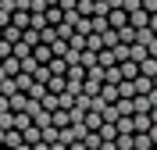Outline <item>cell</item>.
Instances as JSON below:
<instances>
[{
    "label": "cell",
    "instance_id": "obj_1",
    "mask_svg": "<svg viewBox=\"0 0 157 150\" xmlns=\"http://www.w3.org/2000/svg\"><path fill=\"white\" fill-rule=\"evenodd\" d=\"M128 25H132V29H150V14H147V11H143V7H139V11H132V14H128Z\"/></svg>",
    "mask_w": 157,
    "mask_h": 150
},
{
    "label": "cell",
    "instance_id": "obj_2",
    "mask_svg": "<svg viewBox=\"0 0 157 150\" xmlns=\"http://www.w3.org/2000/svg\"><path fill=\"white\" fill-rule=\"evenodd\" d=\"M11 25H14V29H21V32H25V29H29V25H32V14H29V11H14V14H11Z\"/></svg>",
    "mask_w": 157,
    "mask_h": 150
},
{
    "label": "cell",
    "instance_id": "obj_3",
    "mask_svg": "<svg viewBox=\"0 0 157 150\" xmlns=\"http://www.w3.org/2000/svg\"><path fill=\"white\" fill-rule=\"evenodd\" d=\"M107 25H111V29H125V25H128V14H125L121 7L111 11V14H107Z\"/></svg>",
    "mask_w": 157,
    "mask_h": 150
},
{
    "label": "cell",
    "instance_id": "obj_4",
    "mask_svg": "<svg viewBox=\"0 0 157 150\" xmlns=\"http://www.w3.org/2000/svg\"><path fill=\"white\" fill-rule=\"evenodd\" d=\"M0 68H4L7 79H14V75L21 71V61H18V57H4V61H0Z\"/></svg>",
    "mask_w": 157,
    "mask_h": 150
},
{
    "label": "cell",
    "instance_id": "obj_5",
    "mask_svg": "<svg viewBox=\"0 0 157 150\" xmlns=\"http://www.w3.org/2000/svg\"><path fill=\"white\" fill-rule=\"evenodd\" d=\"M32 57H36V64H50V61H54V54H50L47 43H39V47H32Z\"/></svg>",
    "mask_w": 157,
    "mask_h": 150
},
{
    "label": "cell",
    "instance_id": "obj_6",
    "mask_svg": "<svg viewBox=\"0 0 157 150\" xmlns=\"http://www.w3.org/2000/svg\"><path fill=\"white\" fill-rule=\"evenodd\" d=\"M132 129H136V132H150V129H154L150 114H132Z\"/></svg>",
    "mask_w": 157,
    "mask_h": 150
},
{
    "label": "cell",
    "instance_id": "obj_7",
    "mask_svg": "<svg viewBox=\"0 0 157 150\" xmlns=\"http://www.w3.org/2000/svg\"><path fill=\"white\" fill-rule=\"evenodd\" d=\"M118 68H121V79H125V82H132L139 75V64H136V61H125V64H118Z\"/></svg>",
    "mask_w": 157,
    "mask_h": 150
},
{
    "label": "cell",
    "instance_id": "obj_8",
    "mask_svg": "<svg viewBox=\"0 0 157 150\" xmlns=\"http://www.w3.org/2000/svg\"><path fill=\"white\" fill-rule=\"evenodd\" d=\"M100 90H104L100 79H86V82H82V93H86V97H100Z\"/></svg>",
    "mask_w": 157,
    "mask_h": 150
},
{
    "label": "cell",
    "instance_id": "obj_9",
    "mask_svg": "<svg viewBox=\"0 0 157 150\" xmlns=\"http://www.w3.org/2000/svg\"><path fill=\"white\" fill-rule=\"evenodd\" d=\"M4 147H7V150H18V147H21V132H18V129L4 132Z\"/></svg>",
    "mask_w": 157,
    "mask_h": 150
},
{
    "label": "cell",
    "instance_id": "obj_10",
    "mask_svg": "<svg viewBox=\"0 0 157 150\" xmlns=\"http://www.w3.org/2000/svg\"><path fill=\"white\" fill-rule=\"evenodd\" d=\"M89 25H93V32H97V36H104V32L111 29V25H107V18H104V14H93V18H89Z\"/></svg>",
    "mask_w": 157,
    "mask_h": 150
},
{
    "label": "cell",
    "instance_id": "obj_11",
    "mask_svg": "<svg viewBox=\"0 0 157 150\" xmlns=\"http://www.w3.org/2000/svg\"><path fill=\"white\" fill-rule=\"evenodd\" d=\"M100 97L107 100V104H118V100H121V93H118V86H107V82H104V90H100Z\"/></svg>",
    "mask_w": 157,
    "mask_h": 150
},
{
    "label": "cell",
    "instance_id": "obj_12",
    "mask_svg": "<svg viewBox=\"0 0 157 150\" xmlns=\"http://www.w3.org/2000/svg\"><path fill=\"white\" fill-rule=\"evenodd\" d=\"M82 147H86V150H100V147H104V140H100V132H86V140H82Z\"/></svg>",
    "mask_w": 157,
    "mask_h": 150
},
{
    "label": "cell",
    "instance_id": "obj_13",
    "mask_svg": "<svg viewBox=\"0 0 157 150\" xmlns=\"http://www.w3.org/2000/svg\"><path fill=\"white\" fill-rule=\"evenodd\" d=\"M47 68H50V75H68V64H64V57H54Z\"/></svg>",
    "mask_w": 157,
    "mask_h": 150
},
{
    "label": "cell",
    "instance_id": "obj_14",
    "mask_svg": "<svg viewBox=\"0 0 157 150\" xmlns=\"http://www.w3.org/2000/svg\"><path fill=\"white\" fill-rule=\"evenodd\" d=\"M139 75H147V79H154V75H157V61H154V57H147L143 64H139Z\"/></svg>",
    "mask_w": 157,
    "mask_h": 150
},
{
    "label": "cell",
    "instance_id": "obj_15",
    "mask_svg": "<svg viewBox=\"0 0 157 150\" xmlns=\"http://www.w3.org/2000/svg\"><path fill=\"white\" fill-rule=\"evenodd\" d=\"M64 21V11L61 7H47V25H61Z\"/></svg>",
    "mask_w": 157,
    "mask_h": 150
},
{
    "label": "cell",
    "instance_id": "obj_16",
    "mask_svg": "<svg viewBox=\"0 0 157 150\" xmlns=\"http://www.w3.org/2000/svg\"><path fill=\"white\" fill-rule=\"evenodd\" d=\"M0 40H7L11 47H14V43L21 40V29H14V25H7V29H4V36H0Z\"/></svg>",
    "mask_w": 157,
    "mask_h": 150
},
{
    "label": "cell",
    "instance_id": "obj_17",
    "mask_svg": "<svg viewBox=\"0 0 157 150\" xmlns=\"http://www.w3.org/2000/svg\"><path fill=\"white\" fill-rule=\"evenodd\" d=\"M14 57H18V61H25V57H32V47H29V43H14Z\"/></svg>",
    "mask_w": 157,
    "mask_h": 150
},
{
    "label": "cell",
    "instance_id": "obj_18",
    "mask_svg": "<svg viewBox=\"0 0 157 150\" xmlns=\"http://www.w3.org/2000/svg\"><path fill=\"white\" fill-rule=\"evenodd\" d=\"M0 129H4V132L14 129V111H4V114H0Z\"/></svg>",
    "mask_w": 157,
    "mask_h": 150
},
{
    "label": "cell",
    "instance_id": "obj_19",
    "mask_svg": "<svg viewBox=\"0 0 157 150\" xmlns=\"http://www.w3.org/2000/svg\"><path fill=\"white\" fill-rule=\"evenodd\" d=\"M50 54H54V57H64V54H68V43H64V40H54V43H50Z\"/></svg>",
    "mask_w": 157,
    "mask_h": 150
},
{
    "label": "cell",
    "instance_id": "obj_20",
    "mask_svg": "<svg viewBox=\"0 0 157 150\" xmlns=\"http://www.w3.org/2000/svg\"><path fill=\"white\" fill-rule=\"evenodd\" d=\"M29 125H32V118L25 114V111H21V114H14V129H18V132H25Z\"/></svg>",
    "mask_w": 157,
    "mask_h": 150
},
{
    "label": "cell",
    "instance_id": "obj_21",
    "mask_svg": "<svg viewBox=\"0 0 157 150\" xmlns=\"http://www.w3.org/2000/svg\"><path fill=\"white\" fill-rule=\"evenodd\" d=\"M32 125L36 129H50V111H39L36 118H32Z\"/></svg>",
    "mask_w": 157,
    "mask_h": 150
},
{
    "label": "cell",
    "instance_id": "obj_22",
    "mask_svg": "<svg viewBox=\"0 0 157 150\" xmlns=\"http://www.w3.org/2000/svg\"><path fill=\"white\" fill-rule=\"evenodd\" d=\"M47 97V86L43 82H32V90H29V100H43Z\"/></svg>",
    "mask_w": 157,
    "mask_h": 150
},
{
    "label": "cell",
    "instance_id": "obj_23",
    "mask_svg": "<svg viewBox=\"0 0 157 150\" xmlns=\"http://www.w3.org/2000/svg\"><path fill=\"white\" fill-rule=\"evenodd\" d=\"M21 43H29V47H39V32H36V29H25V32H21Z\"/></svg>",
    "mask_w": 157,
    "mask_h": 150
},
{
    "label": "cell",
    "instance_id": "obj_24",
    "mask_svg": "<svg viewBox=\"0 0 157 150\" xmlns=\"http://www.w3.org/2000/svg\"><path fill=\"white\" fill-rule=\"evenodd\" d=\"M150 40H154V32H150V29H139V32H136V43H139V47H150Z\"/></svg>",
    "mask_w": 157,
    "mask_h": 150
},
{
    "label": "cell",
    "instance_id": "obj_25",
    "mask_svg": "<svg viewBox=\"0 0 157 150\" xmlns=\"http://www.w3.org/2000/svg\"><path fill=\"white\" fill-rule=\"evenodd\" d=\"M36 68H39L36 57H25V61H21V71H25V75H36Z\"/></svg>",
    "mask_w": 157,
    "mask_h": 150
},
{
    "label": "cell",
    "instance_id": "obj_26",
    "mask_svg": "<svg viewBox=\"0 0 157 150\" xmlns=\"http://www.w3.org/2000/svg\"><path fill=\"white\" fill-rule=\"evenodd\" d=\"M4 57H14V47H11L7 40H0V61H4Z\"/></svg>",
    "mask_w": 157,
    "mask_h": 150
},
{
    "label": "cell",
    "instance_id": "obj_27",
    "mask_svg": "<svg viewBox=\"0 0 157 150\" xmlns=\"http://www.w3.org/2000/svg\"><path fill=\"white\" fill-rule=\"evenodd\" d=\"M118 93H121V97H136V86H132V82H121Z\"/></svg>",
    "mask_w": 157,
    "mask_h": 150
},
{
    "label": "cell",
    "instance_id": "obj_28",
    "mask_svg": "<svg viewBox=\"0 0 157 150\" xmlns=\"http://www.w3.org/2000/svg\"><path fill=\"white\" fill-rule=\"evenodd\" d=\"M11 14H14V11H4V7H0V29H7V25H11Z\"/></svg>",
    "mask_w": 157,
    "mask_h": 150
},
{
    "label": "cell",
    "instance_id": "obj_29",
    "mask_svg": "<svg viewBox=\"0 0 157 150\" xmlns=\"http://www.w3.org/2000/svg\"><path fill=\"white\" fill-rule=\"evenodd\" d=\"M143 11L147 14H157V0H143Z\"/></svg>",
    "mask_w": 157,
    "mask_h": 150
},
{
    "label": "cell",
    "instance_id": "obj_30",
    "mask_svg": "<svg viewBox=\"0 0 157 150\" xmlns=\"http://www.w3.org/2000/svg\"><path fill=\"white\" fill-rule=\"evenodd\" d=\"M147 57H154V61H157V36L150 40V47H147Z\"/></svg>",
    "mask_w": 157,
    "mask_h": 150
},
{
    "label": "cell",
    "instance_id": "obj_31",
    "mask_svg": "<svg viewBox=\"0 0 157 150\" xmlns=\"http://www.w3.org/2000/svg\"><path fill=\"white\" fill-rule=\"evenodd\" d=\"M150 32L157 36V14H150Z\"/></svg>",
    "mask_w": 157,
    "mask_h": 150
},
{
    "label": "cell",
    "instance_id": "obj_32",
    "mask_svg": "<svg viewBox=\"0 0 157 150\" xmlns=\"http://www.w3.org/2000/svg\"><path fill=\"white\" fill-rule=\"evenodd\" d=\"M32 150H50V143H43V140H39V143H36Z\"/></svg>",
    "mask_w": 157,
    "mask_h": 150
},
{
    "label": "cell",
    "instance_id": "obj_33",
    "mask_svg": "<svg viewBox=\"0 0 157 150\" xmlns=\"http://www.w3.org/2000/svg\"><path fill=\"white\" fill-rule=\"evenodd\" d=\"M150 121H154V125H157V104H154V107H150Z\"/></svg>",
    "mask_w": 157,
    "mask_h": 150
},
{
    "label": "cell",
    "instance_id": "obj_34",
    "mask_svg": "<svg viewBox=\"0 0 157 150\" xmlns=\"http://www.w3.org/2000/svg\"><path fill=\"white\" fill-rule=\"evenodd\" d=\"M100 150H118V143H104V147H100Z\"/></svg>",
    "mask_w": 157,
    "mask_h": 150
},
{
    "label": "cell",
    "instance_id": "obj_35",
    "mask_svg": "<svg viewBox=\"0 0 157 150\" xmlns=\"http://www.w3.org/2000/svg\"><path fill=\"white\" fill-rule=\"evenodd\" d=\"M150 140H154V147H157V125H154V129H150Z\"/></svg>",
    "mask_w": 157,
    "mask_h": 150
},
{
    "label": "cell",
    "instance_id": "obj_36",
    "mask_svg": "<svg viewBox=\"0 0 157 150\" xmlns=\"http://www.w3.org/2000/svg\"><path fill=\"white\" fill-rule=\"evenodd\" d=\"M50 150H68V147H64V143H54V147H50Z\"/></svg>",
    "mask_w": 157,
    "mask_h": 150
},
{
    "label": "cell",
    "instance_id": "obj_37",
    "mask_svg": "<svg viewBox=\"0 0 157 150\" xmlns=\"http://www.w3.org/2000/svg\"><path fill=\"white\" fill-rule=\"evenodd\" d=\"M68 150H86V147H82V143H71V147H68Z\"/></svg>",
    "mask_w": 157,
    "mask_h": 150
},
{
    "label": "cell",
    "instance_id": "obj_38",
    "mask_svg": "<svg viewBox=\"0 0 157 150\" xmlns=\"http://www.w3.org/2000/svg\"><path fill=\"white\" fill-rule=\"evenodd\" d=\"M18 150H32V147H29V143H21V147H18Z\"/></svg>",
    "mask_w": 157,
    "mask_h": 150
},
{
    "label": "cell",
    "instance_id": "obj_39",
    "mask_svg": "<svg viewBox=\"0 0 157 150\" xmlns=\"http://www.w3.org/2000/svg\"><path fill=\"white\" fill-rule=\"evenodd\" d=\"M0 147H4V129H0Z\"/></svg>",
    "mask_w": 157,
    "mask_h": 150
},
{
    "label": "cell",
    "instance_id": "obj_40",
    "mask_svg": "<svg viewBox=\"0 0 157 150\" xmlns=\"http://www.w3.org/2000/svg\"><path fill=\"white\" fill-rule=\"evenodd\" d=\"M154 90H157V75H154Z\"/></svg>",
    "mask_w": 157,
    "mask_h": 150
},
{
    "label": "cell",
    "instance_id": "obj_41",
    "mask_svg": "<svg viewBox=\"0 0 157 150\" xmlns=\"http://www.w3.org/2000/svg\"><path fill=\"white\" fill-rule=\"evenodd\" d=\"M0 36H4V29H0Z\"/></svg>",
    "mask_w": 157,
    "mask_h": 150
},
{
    "label": "cell",
    "instance_id": "obj_42",
    "mask_svg": "<svg viewBox=\"0 0 157 150\" xmlns=\"http://www.w3.org/2000/svg\"><path fill=\"white\" fill-rule=\"evenodd\" d=\"M0 150H7V147H0Z\"/></svg>",
    "mask_w": 157,
    "mask_h": 150
},
{
    "label": "cell",
    "instance_id": "obj_43",
    "mask_svg": "<svg viewBox=\"0 0 157 150\" xmlns=\"http://www.w3.org/2000/svg\"><path fill=\"white\" fill-rule=\"evenodd\" d=\"M154 150H157V147H154Z\"/></svg>",
    "mask_w": 157,
    "mask_h": 150
}]
</instances>
